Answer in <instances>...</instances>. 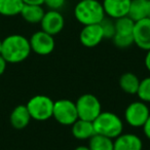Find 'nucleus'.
<instances>
[{"instance_id":"nucleus-1","label":"nucleus","mask_w":150,"mask_h":150,"mask_svg":"<svg viewBox=\"0 0 150 150\" xmlns=\"http://www.w3.org/2000/svg\"><path fill=\"white\" fill-rule=\"evenodd\" d=\"M32 52L29 39L21 34H11L2 40L1 56L7 64H19L29 58Z\"/></svg>"},{"instance_id":"nucleus-2","label":"nucleus","mask_w":150,"mask_h":150,"mask_svg":"<svg viewBox=\"0 0 150 150\" xmlns=\"http://www.w3.org/2000/svg\"><path fill=\"white\" fill-rule=\"evenodd\" d=\"M74 17L81 25L100 24L106 17L99 0H79L74 7Z\"/></svg>"},{"instance_id":"nucleus-3","label":"nucleus","mask_w":150,"mask_h":150,"mask_svg":"<svg viewBox=\"0 0 150 150\" xmlns=\"http://www.w3.org/2000/svg\"><path fill=\"white\" fill-rule=\"evenodd\" d=\"M96 134L114 140L123 133V121L117 114L110 111H102L93 121Z\"/></svg>"},{"instance_id":"nucleus-4","label":"nucleus","mask_w":150,"mask_h":150,"mask_svg":"<svg viewBox=\"0 0 150 150\" xmlns=\"http://www.w3.org/2000/svg\"><path fill=\"white\" fill-rule=\"evenodd\" d=\"M54 103V101L45 95H36L28 101L26 107L32 119L36 121H46L52 117Z\"/></svg>"},{"instance_id":"nucleus-5","label":"nucleus","mask_w":150,"mask_h":150,"mask_svg":"<svg viewBox=\"0 0 150 150\" xmlns=\"http://www.w3.org/2000/svg\"><path fill=\"white\" fill-rule=\"evenodd\" d=\"M78 118L94 121L102 112V105L98 98L93 94H82L75 102Z\"/></svg>"},{"instance_id":"nucleus-6","label":"nucleus","mask_w":150,"mask_h":150,"mask_svg":"<svg viewBox=\"0 0 150 150\" xmlns=\"http://www.w3.org/2000/svg\"><path fill=\"white\" fill-rule=\"evenodd\" d=\"M52 118L62 125H72L78 119L77 109L75 102L68 99L54 101Z\"/></svg>"},{"instance_id":"nucleus-7","label":"nucleus","mask_w":150,"mask_h":150,"mask_svg":"<svg viewBox=\"0 0 150 150\" xmlns=\"http://www.w3.org/2000/svg\"><path fill=\"white\" fill-rule=\"evenodd\" d=\"M150 115V109L142 101H134L125 110V120L133 127H142Z\"/></svg>"},{"instance_id":"nucleus-8","label":"nucleus","mask_w":150,"mask_h":150,"mask_svg":"<svg viewBox=\"0 0 150 150\" xmlns=\"http://www.w3.org/2000/svg\"><path fill=\"white\" fill-rule=\"evenodd\" d=\"M31 50L38 56H48L54 52L56 41L52 35L39 30L36 31L29 38Z\"/></svg>"},{"instance_id":"nucleus-9","label":"nucleus","mask_w":150,"mask_h":150,"mask_svg":"<svg viewBox=\"0 0 150 150\" xmlns=\"http://www.w3.org/2000/svg\"><path fill=\"white\" fill-rule=\"evenodd\" d=\"M65 26V19L60 11H45L41 22H40V27L41 30L50 35L54 36L62 32Z\"/></svg>"},{"instance_id":"nucleus-10","label":"nucleus","mask_w":150,"mask_h":150,"mask_svg":"<svg viewBox=\"0 0 150 150\" xmlns=\"http://www.w3.org/2000/svg\"><path fill=\"white\" fill-rule=\"evenodd\" d=\"M134 44L141 50H150V19H142L135 22L133 31Z\"/></svg>"},{"instance_id":"nucleus-11","label":"nucleus","mask_w":150,"mask_h":150,"mask_svg":"<svg viewBox=\"0 0 150 150\" xmlns=\"http://www.w3.org/2000/svg\"><path fill=\"white\" fill-rule=\"evenodd\" d=\"M104 39V34L100 24L83 26L79 34V41L83 46L88 48L96 47Z\"/></svg>"},{"instance_id":"nucleus-12","label":"nucleus","mask_w":150,"mask_h":150,"mask_svg":"<svg viewBox=\"0 0 150 150\" xmlns=\"http://www.w3.org/2000/svg\"><path fill=\"white\" fill-rule=\"evenodd\" d=\"M131 0H103L102 6L105 16L113 20L127 16Z\"/></svg>"},{"instance_id":"nucleus-13","label":"nucleus","mask_w":150,"mask_h":150,"mask_svg":"<svg viewBox=\"0 0 150 150\" xmlns=\"http://www.w3.org/2000/svg\"><path fill=\"white\" fill-rule=\"evenodd\" d=\"M114 150H142L143 142L133 133H122L113 140Z\"/></svg>"},{"instance_id":"nucleus-14","label":"nucleus","mask_w":150,"mask_h":150,"mask_svg":"<svg viewBox=\"0 0 150 150\" xmlns=\"http://www.w3.org/2000/svg\"><path fill=\"white\" fill-rule=\"evenodd\" d=\"M31 115L26 105H18L13 109L9 116V122L16 129H23L28 127L31 121Z\"/></svg>"},{"instance_id":"nucleus-15","label":"nucleus","mask_w":150,"mask_h":150,"mask_svg":"<svg viewBox=\"0 0 150 150\" xmlns=\"http://www.w3.org/2000/svg\"><path fill=\"white\" fill-rule=\"evenodd\" d=\"M71 133L73 137L77 140H90L96 134L93 121L83 120L78 118L71 125Z\"/></svg>"},{"instance_id":"nucleus-16","label":"nucleus","mask_w":150,"mask_h":150,"mask_svg":"<svg viewBox=\"0 0 150 150\" xmlns=\"http://www.w3.org/2000/svg\"><path fill=\"white\" fill-rule=\"evenodd\" d=\"M44 13L42 5L24 4L20 16L29 24H40Z\"/></svg>"},{"instance_id":"nucleus-17","label":"nucleus","mask_w":150,"mask_h":150,"mask_svg":"<svg viewBox=\"0 0 150 150\" xmlns=\"http://www.w3.org/2000/svg\"><path fill=\"white\" fill-rule=\"evenodd\" d=\"M119 88L122 92L127 95H137L139 88L140 79L137 75L133 72H125L119 77Z\"/></svg>"},{"instance_id":"nucleus-18","label":"nucleus","mask_w":150,"mask_h":150,"mask_svg":"<svg viewBox=\"0 0 150 150\" xmlns=\"http://www.w3.org/2000/svg\"><path fill=\"white\" fill-rule=\"evenodd\" d=\"M23 6V0H0V15L3 17H15L21 13Z\"/></svg>"},{"instance_id":"nucleus-19","label":"nucleus","mask_w":150,"mask_h":150,"mask_svg":"<svg viewBox=\"0 0 150 150\" xmlns=\"http://www.w3.org/2000/svg\"><path fill=\"white\" fill-rule=\"evenodd\" d=\"M88 147L91 150H114V144H113V139L95 134L88 140Z\"/></svg>"},{"instance_id":"nucleus-20","label":"nucleus","mask_w":150,"mask_h":150,"mask_svg":"<svg viewBox=\"0 0 150 150\" xmlns=\"http://www.w3.org/2000/svg\"><path fill=\"white\" fill-rule=\"evenodd\" d=\"M148 0H131L129 16L134 22L140 21L146 18V7Z\"/></svg>"},{"instance_id":"nucleus-21","label":"nucleus","mask_w":150,"mask_h":150,"mask_svg":"<svg viewBox=\"0 0 150 150\" xmlns=\"http://www.w3.org/2000/svg\"><path fill=\"white\" fill-rule=\"evenodd\" d=\"M114 23L115 34H119V35H133L135 22L129 16H125V17L114 20Z\"/></svg>"},{"instance_id":"nucleus-22","label":"nucleus","mask_w":150,"mask_h":150,"mask_svg":"<svg viewBox=\"0 0 150 150\" xmlns=\"http://www.w3.org/2000/svg\"><path fill=\"white\" fill-rule=\"evenodd\" d=\"M137 96L140 101L146 104H150V76L140 80Z\"/></svg>"},{"instance_id":"nucleus-23","label":"nucleus","mask_w":150,"mask_h":150,"mask_svg":"<svg viewBox=\"0 0 150 150\" xmlns=\"http://www.w3.org/2000/svg\"><path fill=\"white\" fill-rule=\"evenodd\" d=\"M101 27L104 34V39H112L115 35V23L114 20L110 18H104L102 22L100 23Z\"/></svg>"},{"instance_id":"nucleus-24","label":"nucleus","mask_w":150,"mask_h":150,"mask_svg":"<svg viewBox=\"0 0 150 150\" xmlns=\"http://www.w3.org/2000/svg\"><path fill=\"white\" fill-rule=\"evenodd\" d=\"M112 41L114 45L118 48H127L131 47L134 44V37L133 35H119L115 34L112 38Z\"/></svg>"},{"instance_id":"nucleus-25","label":"nucleus","mask_w":150,"mask_h":150,"mask_svg":"<svg viewBox=\"0 0 150 150\" xmlns=\"http://www.w3.org/2000/svg\"><path fill=\"white\" fill-rule=\"evenodd\" d=\"M66 0H44V4L52 11H60L64 7Z\"/></svg>"},{"instance_id":"nucleus-26","label":"nucleus","mask_w":150,"mask_h":150,"mask_svg":"<svg viewBox=\"0 0 150 150\" xmlns=\"http://www.w3.org/2000/svg\"><path fill=\"white\" fill-rule=\"evenodd\" d=\"M142 127H143V133L145 135V137L150 140V115L148 116L147 120L145 121V123H144Z\"/></svg>"},{"instance_id":"nucleus-27","label":"nucleus","mask_w":150,"mask_h":150,"mask_svg":"<svg viewBox=\"0 0 150 150\" xmlns=\"http://www.w3.org/2000/svg\"><path fill=\"white\" fill-rule=\"evenodd\" d=\"M7 67V62L3 59V57L0 54V76L5 72Z\"/></svg>"},{"instance_id":"nucleus-28","label":"nucleus","mask_w":150,"mask_h":150,"mask_svg":"<svg viewBox=\"0 0 150 150\" xmlns=\"http://www.w3.org/2000/svg\"><path fill=\"white\" fill-rule=\"evenodd\" d=\"M24 4H34V5H43L44 0H23Z\"/></svg>"},{"instance_id":"nucleus-29","label":"nucleus","mask_w":150,"mask_h":150,"mask_svg":"<svg viewBox=\"0 0 150 150\" xmlns=\"http://www.w3.org/2000/svg\"><path fill=\"white\" fill-rule=\"evenodd\" d=\"M144 65H145L146 69L150 72V50L146 52L145 59H144Z\"/></svg>"},{"instance_id":"nucleus-30","label":"nucleus","mask_w":150,"mask_h":150,"mask_svg":"<svg viewBox=\"0 0 150 150\" xmlns=\"http://www.w3.org/2000/svg\"><path fill=\"white\" fill-rule=\"evenodd\" d=\"M146 18L150 19V0L147 1V7H146Z\"/></svg>"},{"instance_id":"nucleus-31","label":"nucleus","mask_w":150,"mask_h":150,"mask_svg":"<svg viewBox=\"0 0 150 150\" xmlns=\"http://www.w3.org/2000/svg\"><path fill=\"white\" fill-rule=\"evenodd\" d=\"M74 150H91V149L88 147V146H83V145H81V146H77V147L75 148Z\"/></svg>"},{"instance_id":"nucleus-32","label":"nucleus","mask_w":150,"mask_h":150,"mask_svg":"<svg viewBox=\"0 0 150 150\" xmlns=\"http://www.w3.org/2000/svg\"><path fill=\"white\" fill-rule=\"evenodd\" d=\"M1 46H2V40H0V54H1Z\"/></svg>"}]
</instances>
